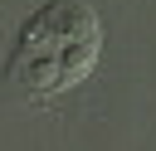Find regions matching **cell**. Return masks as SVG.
<instances>
[{
    "label": "cell",
    "instance_id": "obj_1",
    "mask_svg": "<svg viewBox=\"0 0 156 151\" xmlns=\"http://www.w3.org/2000/svg\"><path fill=\"white\" fill-rule=\"evenodd\" d=\"M102 49V24L93 5L83 0H54L29 24L20 29L15 58H10V83L29 97H58L63 88L83 83L98 63Z\"/></svg>",
    "mask_w": 156,
    "mask_h": 151
}]
</instances>
